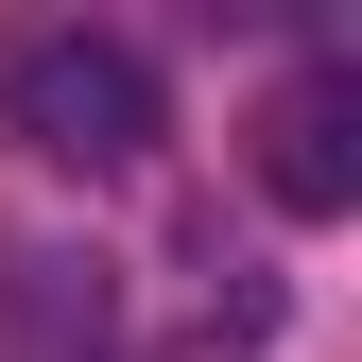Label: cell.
I'll return each mask as SVG.
<instances>
[{
  "label": "cell",
  "mask_w": 362,
  "mask_h": 362,
  "mask_svg": "<svg viewBox=\"0 0 362 362\" xmlns=\"http://www.w3.org/2000/svg\"><path fill=\"white\" fill-rule=\"evenodd\" d=\"M0 328H18L35 362H104L121 293H104V259H69V242H18V259H0Z\"/></svg>",
  "instance_id": "cell-3"
},
{
  "label": "cell",
  "mask_w": 362,
  "mask_h": 362,
  "mask_svg": "<svg viewBox=\"0 0 362 362\" xmlns=\"http://www.w3.org/2000/svg\"><path fill=\"white\" fill-rule=\"evenodd\" d=\"M156 121H173L156 104V52L104 35V18H52V35L0 52V139H18L35 173H139Z\"/></svg>",
  "instance_id": "cell-1"
},
{
  "label": "cell",
  "mask_w": 362,
  "mask_h": 362,
  "mask_svg": "<svg viewBox=\"0 0 362 362\" xmlns=\"http://www.w3.org/2000/svg\"><path fill=\"white\" fill-rule=\"evenodd\" d=\"M259 190H276L293 224H345L362 207V69L345 52H310L276 104H259Z\"/></svg>",
  "instance_id": "cell-2"
}]
</instances>
